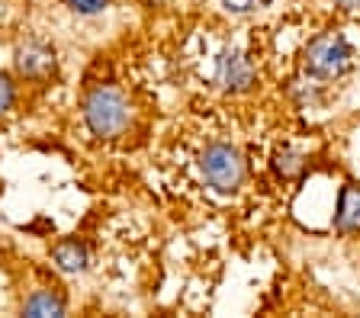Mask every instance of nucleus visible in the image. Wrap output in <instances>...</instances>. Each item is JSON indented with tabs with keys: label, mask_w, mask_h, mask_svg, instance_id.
<instances>
[{
	"label": "nucleus",
	"mask_w": 360,
	"mask_h": 318,
	"mask_svg": "<svg viewBox=\"0 0 360 318\" xmlns=\"http://www.w3.org/2000/svg\"><path fill=\"white\" fill-rule=\"evenodd\" d=\"M84 119H87L90 132L100 138H116L120 132H126L129 126V103L116 87H94L84 97Z\"/></svg>",
	"instance_id": "nucleus-1"
},
{
	"label": "nucleus",
	"mask_w": 360,
	"mask_h": 318,
	"mask_svg": "<svg viewBox=\"0 0 360 318\" xmlns=\"http://www.w3.org/2000/svg\"><path fill=\"white\" fill-rule=\"evenodd\" d=\"M200 167L206 183L222 190V193L235 190L245 180V161H241V152L232 148V145H210L200 158Z\"/></svg>",
	"instance_id": "nucleus-2"
},
{
	"label": "nucleus",
	"mask_w": 360,
	"mask_h": 318,
	"mask_svg": "<svg viewBox=\"0 0 360 318\" xmlns=\"http://www.w3.org/2000/svg\"><path fill=\"white\" fill-rule=\"evenodd\" d=\"M351 46L341 36H319L306 48V71L331 81V77H341L351 68Z\"/></svg>",
	"instance_id": "nucleus-3"
},
{
	"label": "nucleus",
	"mask_w": 360,
	"mask_h": 318,
	"mask_svg": "<svg viewBox=\"0 0 360 318\" xmlns=\"http://www.w3.org/2000/svg\"><path fill=\"white\" fill-rule=\"evenodd\" d=\"M216 81L225 91H248L255 84V65L241 52H222L216 65Z\"/></svg>",
	"instance_id": "nucleus-4"
},
{
	"label": "nucleus",
	"mask_w": 360,
	"mask_h": 318,
	"mask_svg": "<svg viewBox=\"0 0 360 318\" xmlns=\"http://www.w3.org/2000/svg\"><path fill=\"white\" fill-rule=\"evenodd\" d=\"M16 68L22 71L32 81H42L45 74H52L55 68V52L42 42H26V46L16 52Z\"/></svg>",
	"instance_id": "nucleus-5"
},
{
	"label": "nucleus",
	"mask_w": 360,
	"mask_h": 318,
	"mask_svg": "<svg viewBox=\"0 0 360 318\" xmlns=\"http://www.w3.org/2000/svg\"><path fill=\"white\" fill-rule=\"evenodd\" d=\"M338 228H345V232H360V187L357 183H347V187L341 190Z\"/></svg>",
	"instance_id": "nucleus-6"
},
{
	"label": "nucleus",
	"mask_w": 360,
	"mask_h": 318,
	"mask_svg": "<svg viewBox=\"0 0 360 318\" xmlns=\"http://www.w3.org/2000/svg\"><path fill=\"white\" fill-rule=\"evenodd\" d=\"M55 264H58V270L65 273H81L84 267H87V248H84L81 241H58L52 251Z\"/></svg>",
	"instance_id": "nucleus-7"
},
{
	"label": "nucleus",
	"mask_w": 360,
	"mask_h": 318,
	"mask_svg": "<svg viewBox=\"0 0 360 318\" xmlns=\"http://www.w3.org/2000/svg\"><path fill=\"white\" fill-rule=\"evenodd\" d=\"M22 312H26V315H36V318H42V315H65V303H61L58 296L39 289V293H32L30 299H26Z\"/></svg>",
	"instance_id": "nucleus-8"
},
{
	"label": "nucleus",
	"mask_w": 360,
	"mask_h": 318,
	"mask_svg": "<svg viewBox=\"0 0 360 318\" xmlns=\"http://www.w3.org/2000/svg\"><path fill=\"white\" fill-rule=\"evenodd\" d=\"M274 167H277L280 177H296L302 171V154L296 152H280L277 161H274Z\"/></svg>",
	"instance_id": "nucleus-9"
},
{
	"label": "nucleus",
	"mask_w": 360,
	"mask_h": 318,
	"mask_svg": "<svg viewBox=\"0 0 360 318\" xmlns=\"http://www.w3.org/2000/svg\"><path fill=\"white\" fill-rule=\"evenodd\" d=\"M13 100H16L13 81H10V74H4V71H0V116H4L10 106H13Z\"/></svg>",
	"instance_id": "nucleus-10"
},
{
	"label": "nucleus",
	"mask_w": 360,
	"mask_h": 318,
	"mask_svg": "<svg viewBox=\"0 0 360 318\" xmlns=\"http://www.w3.org/2000/svg\"><path fill=\"white\" fill-rule=\"evenodd\" d=\"M68 7L75 13H100L106 7V0H68Z\"/></svg>",
	"instance_id": "nucleus-11"
},
{
	"label": "nucleus",
	"mask_w": 360,
	"mask_h": 318,
	"mask_svg": "<svg viewBox=\"0 0 360 318\" xmlns=\"http://www.w3.org/2000/svg\"><path fill=\"white\" fill-rule=\"evenodd\" d=\"M222 4L229 13H251V10H257L261 0H222Z\"/></svg>",
	"instance_id": "nucleus-12"
},
{
	"label": "nucleus",
	"mask_w": 360,
	"mask_h": 318,
	"mask_svg": "<svg viewBox=\"0 0 360 318\" xmlns=\"http://www.w3.org/2000/svg\"><path fill=\"white\" fill-rule=\"evenodd\" d=\"M345 10H360V0H338Z\"/></svg>",
	"instance_id": "nucleus-13"
}]
</instances>
